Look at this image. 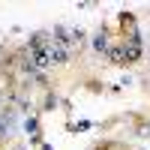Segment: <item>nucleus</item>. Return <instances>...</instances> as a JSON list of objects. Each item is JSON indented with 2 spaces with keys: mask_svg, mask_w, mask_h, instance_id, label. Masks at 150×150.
<instances>
[{
  "mask_svg": "<svg viewBox=\"0 0 150 150\" xmlns=\"http://www.w3.org/2000/svg\"><path fill=\"white\" fill-rule=\"evenodd\" d=\"M105 45H108L105 33H96V36H93V48H96V51H105Z\"/></svg>",
  "mask_w": 150,
  "mask_h": 150,
  "instance_id": "obj_1",
  "label": "nucleus"
},
{
  "mask_svg": "<svg viewBox=\"0 0 150 150\" xmlns=\"http://www.w3.org/2000/svg\"><path fill=\"white\" fill-rule=\"evenodd\" d=\"M24 129H27L30 135H36V123H33V120H27V123H24Z\"/></svg>",
  "mask_w": 150,
  "mask_h": 150,
  "instance_id": "obj_2",
  "label": "nucleus"
}]
</instances>
